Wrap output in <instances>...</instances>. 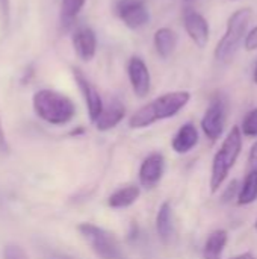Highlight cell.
<instances>
[{"label":"cell","instance_id":"obj_1","mask_svg":"<svg viewBox=\"0 0 257 259\" xmlns=\"http://www.w3.org/2000/svg\"><path fill=\"white\" fill-rule=\"evenodd\" d=\"M191 100L189 91H171L165 93L155 100L148 102L139 108L129 120L132 129H144L161 120L171 118L177 115Z\"/></svg>","mask_w":257,"mask_h":259},{"label":"cell","instance_id":"obj_23","mask_svg":"<svg viewBox=\"0 0 257 259\" xmlns=\"http://www.w3.org/2000/svg\"><path fill=\"white\" fill-rule=\"evenodd\" d=\"M244 47H245V50H248V52H253V50H256L257 49V26L256 27H253V29L248 32L247 38L244 39Z\"/></svg>","mask_w":257,"mask_h":259},{"label":"cell","instance_id":"obj_24","mask_svg":"<svg viewBox=\"0 0 257 259\" xmlns=\"http://www.w3.org/2000/svg\"><path fill=\"white\" fill-rule=\"evenodd\" d=\"M236 193H238V182L232 181V184L227 187V190L223 194V202H230L233 197H236Z\"/></svg>","mask_w":257,"mask_h":259},{"label":"cell","instance_id":"obj_12","mask_svg":"<svg viewBox=\"0 0 257 259\" xmlns=\"http://www.w3.org/2000/svg\"><path fill=\"white\" fill-rule=\"evenodd\" d=\"M164 170H165V159L164 155L161 153H151L148 155L139 168V182L142 187L145 188H155L162 176H164Z\"/></svg>","mask_w":257,"mask_h":259},{"label":"cell","instance_id":"obj_30","mask_svg":"<svg viewBox=\"0 0 257 259\" xmlns=\"http://www.w3.org/2000/svg\"><path fill=\"white\" fill-rule=\"evenodd\" d=\"M0 2H2V3H6V0H0Z\"/></svg>","mask_w":257,"mask_h":259},{"label":"cell","instance_id":"obj_21","mask_svg":"<svg viewBox=\"0 0 257 259\" xmlns=\"http://www.w3.org/2000/svg\"><path fill=\"white\" fill-rule=\"evenodd\" d=\"M241 132L245 137H257V108L247 112V115L242 120Z\"/></svg>","mask_w":257,"mask_h":259},{"label":"cell","instance_id":"obj_22","mask_svg":"<svg viewBox=\"0 0 257 259\" xmlns=\"http://www.w3.org/2000/svg\"><path fill=\"white\" fill-rule=\"evenodd\" d=\"M3 259H29L26 252L15 244H9L3 250Z\"/></svg>","mask_w":257,"mask_h":259},{"label":"cell","instance_id":"obj_17","mask_svg":"<svg viewBox=\"0 0 257 259\" xmlns=\"http://www.w3.org/2000/svg\"><path fill=\"white\" fill-rule=\"evenodd\" d=\"M156 231L159 238L168 244L173 237V219H171V206L170 203H162L158 215H156Z\"/></svg>","mask_w":257,"mask_h":259},{"label":"cell","instance_id":"obj_29","mask_svg":"<svg viewBox=\"0 0 257 259\" xmlns=\"http://www.w3.org/2000/svg\"><path fill=\"white\" fill-rule=\"evenodd\" d=\"M253 80H254V83H257V65L256 68H254V71H253Z\"/></svg>","mask_w":257,"mask_h":259},{"label":"cell","instance_id":"obj_25","mask_svg":"<svg viewBox=\"0 0 257 259\" xmlns=\"http://www.w3.org/2000/svg\"><path fill=\"white\" fill-rule=\"evenodd\" d=\"M248 165H250V170H257V141L251 146V150L248 155Z\"/></svg>","mask_w":257,"mask_h":259},{"label":"cell","instance_id":"obj_15","mask_svg":"<svg viewBox=\"0 0 257 259\" xmlns=\"http://www.w3.org/2000/svg\"><path fill=\"white\" fill-rule=\"evenodd\" d=\"M126 115V108L121 102L114 100L108 108L103 109V112L100 114V117L95 121V127L101 132L111 131L114 129L117 124L121 123V120Z\"/></svg>","mask_w":257,"mask_h":259},{"label":"cell","instance_id":"obj_8","mask_svg":"<svg viewBox=\"0 0 257 259\" xmlns=\"http://www.w3.org/2000/svg\"><path fill=\"white\" fill-rule=\"evenodd\" d=\"M73 76H74V80H76L80 93L83 94V99H85V103H86V108H88L89 120L92 123H95L97 118L100 117V114L105 109L103 102H101V97H100V93L94 87V83L83 74V71L80 68L74 67L73 68Z\"/></svg>","mask_w":257,"mask_h":259},{"label":"cell","instance_id":"obj_6","mask_svg":"<svg viewBox=\"0 0 257 259\" xmlns=\"http://www.w3.org/2000/svg\"><path fill=\"white\" fill-rule=\"evenodd\" d=\"M114 9L129 29H141L150 21L147 0H117Z\"/></svg>","mask_w":257,"mask_h":259},{"label":"cell","instance_id":"obj_18","mask_svg":"<svg viewBox=\"0 0 257 259\" xmlns=\"http://www.w3.org/2000/svg\"><path fill=\"white\" fill-rule=\"evenodd\" d=\"M227 244V232L226 231H215L209 235L203 255L204 259H221V253Z\"/></svg>","mask_w":257,"mask_h":259},{"label":"cell","instance_id":"obj_3","mask_svg":"<svg viewBox=\"0 0 257 259\" xmlns=\"http://www.w3.org/2000/svg\"><path fill=\"white\" fill-rule=\"evenodd\" d=\"M251 14L253 12L250 8H242V9L235 11L229 17L226 32L214 50L217 61L227 64L233 59V56L236 55V52L242 42V39L247 38V35H248L247 30H248V24L251 20Z\"/></svg>","mask_w":257,"mask_h":259},{"label":"cell","instance_id":"obj_14","mask_svg":"<svg viewBox=\"0 0 257 259\" xmlns=\"http://www.w3.org/2000/svg\"><path fill=\"white\" fill-rule=\"evenodd\" d=\"M177 33L170 27H159L153 35V46L162 59H167L173 55L177 47Z\"/></svg>","mask_w":257,"mask_h":259},{"label":"cell","instance_id":"obj_16","mask_svg":"<svg viewBox=\"0 0 257 259\" xmlns=\"http://www.w3.org/2000/svg\"><path fill=\"white\" fill-rule=\"evenodd\" d=\"M139 194H141L139 187L127 185V187L120 188L115 193H112L108 199V205L114 209H123V208H127L132 203H135L138 200Z\"/></svg>","mask_w":257,"mask_h":259},{"label":"cell","instance_id":"obj_2","mask_svg":"<svg viewBox=\"0 0 257 259\" xmlns=\"http://www.w3.org/2000/svg\"><path fill=\"white\" fill-rule=\"evenodd\" d=\"M35 114L48 124L62 126L70 123L76 115V105L70 97L53 90H39L33 94Z\"/></svg>","mask_w":257,"mask_h":259},{"label":"cell","instance_id":"obj_4","mask_svg":"<svg viewBox=\"0 0 257 259\" xmlns=\"http://www.w3.org/2000/svg\"><path fill=\"white\" fill-rule=\"evenodd\" d=\"M242 149V132L241 127L233 126L232 131L227 134L223 146L214 156L212 162V176H211V191L217 193L220 187L227 179L230 170L233 168L235 162Z\"/></svg>","mask_w":257,"mask_h":259},{"label":"cell","instance_id":"obj_20","mask_svg":"<svg viewBox=\"0 0 257 259\" xmlns=\"http://www.w3.org/2000/svg\"><path fill=\"white\" fill-rule=\"evenodd\" d=\"M86 0H61V20L64 24H70L82 11Z\"/></svg>","mask_w":257,"mask_h":259},{"label":"cell","instance_id":"obj_26","mask_svg":"<svg viewBox=\"0 0 257 259\" xmlns=\"http://www.w3.org/2000/svg\"><path fill=\"white\" fill-rule=\"evenodd\" d=\"M9 150V146L6 143V137H5V132H3V127H2V121H0V152H8Z\"/></svg>","mask_w":257,"mask_h":259},{"label":"cell","instance_id":"obj_27","mask_svg":"<svg viewBox=\"0 0 257 259\" xmlns=\"http://www.w3.org/2000/svg\"><path fill=\"white\" fill-rule=\"evenodd\" d=\"M47 259H74L70 255H65V253H59V252H48L47 253Z\"/></svg>","mask_w":257,"mask_h":259},{"label":"cell","instance_id":"obj_13","mask_svg":"<svg viewBox=\"0 0 257 259\" xmlns=\"http://www.w3.org/2000/svg\"><path fill=\"white\" fill-rule=\"evenodd\" d=\"M198 143V131L197 127L192 124V123H185L179 131L177 134L174 135L173 141H171V146H173V150L176 153H188L191 152Z\"/></svg>","mask_w":257,"mask_h":259},{"label":"cell","instance_id":"obj_31","mask_svg":"<svg viewBox=\"0 0 257 259\" xmlns=\"http://www.w3.org/2000/svg\"><path fill=\"white\" fill-rule=\"evenodd\" d=\"M256 229H257V222H256Z\"/></svg>","mask_w":257,"mask_h":259},{"label":"cell","instance_id":"obj_28","mask_svg":"<svg viewBox=\"0 0 257 259\" xmlns=\"http://www.w3.org/2000/svg\"><path fill=\"white\" fill-rule=\"evenodd\" d=\"M232 259H254L253 258V255L251 253H242V255H238V256H235V258Z\"/></svg>","mask_w":257,"mask_h":259},{"label":"cell","instance_id":"obj_9","mask_svg":"<svg viewBox=\"0 0 257 259\" xmlns=\"http://www.w3.org/2000/svg\"><path fill=\"white\" fill-rule=\"evenodd\" d=\"M127 76L130 80L132 91L136 97L144 99L151 88V76L147 64L139 56H132L127 62Z\"/></svg>","mask_w":257,"mask_h":259},{"label":"cell","instance_id":"obj_7","mask_svg":"<svg viewBox=\"0 0 257 259\" xmlns=\"http://www.w3.org/2000/svg\"><path fill=\"white\" fill-rule=\"evenodd\" d=\"M224 126H226V103L218 96L211 100V105L208 106L201 118V129L211 141H217L221 137Z\"/></svg>","mask_w":257,"mask_h":259},{"label":"cell","instance_id":"obj_11","mask_svg":"<svg viewBox=\"0 0 257 259\" xmlns=\"http://www.w3.org/2000/svg\"><path fill=\"white\" fill-rule=\"evenodd\" d=\"M71 42H73V49L79 59H82L83 62H89L94 59V56L97 53V36L91 27H88V26L79 27L73 33Z\"/></svg>","mask_w":257,"mask_h":259},{"label":"cell","instance_id":"obj_5","mask_svg":"<svg viewBox=\"0 0 257 259\" xmlns=\"http://www.w3.org/2000/svg\"><path fill=\"white\" fill-rule=\"evenodd\" d=\"M77 229L97 256L101 259H121L123 252L117 238L111 232L91 223H82Z\"/></svg>","mask_w":257,"mask_h":259},{"label":"cell","instance_id":"obj_10","mask_svg":"<svg viewBox=\"0 0 257 259\" xmlns=\"http://www.w3.org/2000/svg\"><path fill=\"white\" fill-rule=\"evenodd\" d=\"M183 26L185 30L188 33V36L192 39V42L200 47L204 49L209 42V35H211V27L208 20L197 11L188 9L183 14Z\"/></svg>","mask_w":257,"mask_h":259},{"label":"cell","instance_id":"obj_19","mask_svg":"<svg viewBox=\"0 0 257 259\" xmlns=\"http://www.w3.org/2000/svg\"><path fill=\"white\" fill-rule=\"evenodd\" d=\"M257 199V170H250L247 175L239 194H238V203L239 205H250Z\"/></svg>","mask_w":257,"mask_h":259}]
</instances>
